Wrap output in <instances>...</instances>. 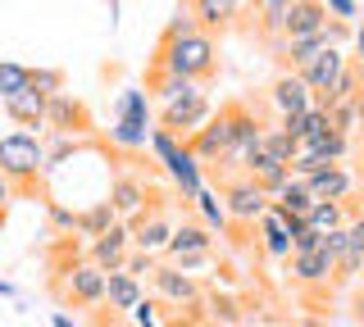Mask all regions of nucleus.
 Returning a JSON list of instances; mask_svg holds the SVG:
<instances>
[{
    "label": "nucleus",
    "mask_w": 364,
    "mask_h": 327,
    "mask_svg": "<svg viewBox=\"0 0 364 327\" xmlns=\"http://www.w3.org/2000/svg\"><path fill=\"white\" fill-rule=\"evenodd\" d=\"M151 69H164L187 82H210L219 77V46L205 32H182V37H159V50L151 60Z\"/></svg>",
    "instance_id": "f257e3e1"
},
{
    "label": "nucleus",
    "mask_w": 364,
    "mask_h": 327,
    "mask_svg": "<svg viewBox=\"0 0 364 327\" xmlns=\"http://www.w3.org/2000/svg\"><path fill=\"white\" fill-rule=\"evenodd\" d=\"M46 145L32 132H9L0 137V177L9 182L14 196H37L46 187Z\"/></svg>",
    "instance_id": "f03ea898"
},
{
    "label": "nucleus",
    "mask_w": 364,
    "mask_h": 327,
    "mask_svg": "<svg viewBox=\"0 0 364 327\" xmlns=\"http://www.w3.org/2000/svg\"><path fill=\"white\" fill-rule=\"evenodd\" d=\"M151 155L164 164V173L173 177V187L182 191V200H196L205 191V168H200L196 155L187 150L182 137H173V132H164V128H151Z\"/></svg>",
    "instance_id": "7ed1b4c3"
},
{
    "label": "nucleus",
    "mask_w": 364,
    "mask_h": 327,
    "mask_svg": "<svg viewBox=\"0 0 364 327\" xmlns=\"http://www.w3.org/2000/svg\"><path fill=\"white\" fill-rule=\"evenodd\" d=\"M214 182H219V200H223V209H228V218L237 223V228H255L259 218H264V209H269V196L255 187V177L250 173H214Z\"/></svg>",
    "instance_id": "20e7f679"
},
{
    "label": "nucleus",
    "mask_w": 364,
    "mask_h": 327,
    "mask_svg": "<svg viewBox=\"0 0 364 327\" xmlns=\"http://www.w3.org/2000/svg\"><path fill=\"white\" fill-rule=\"evenodd\" d=\"M187 150L200 160V168H219L228 160V150H232V118H228V109L219 105V114H210L200 123L196 132L187 137Z\"/></svg>",
    "instance_id": "39448f33"
},
{
    "label": "nucleus",
    "mask_w": 364,
    "mask_h": 327,
    "mask_svg": "<svg viewBox=\"0 0 364 327\" xmlns=\"http://www.w3.org/2000/svg\"><path fill=\"white\" fill-rule=\"evenodd\" d=\"M210 114H214L210 96H205L200 87H191V92H182L178 100H168V105H159V128L187 141V137H191V132H196V128H200V123L210 118Z\"/></svg>",
    "instance_id": "423d86ee"
},
{
    "label": "nucleus",
    "mask_w": 364,
    "mask_h": 327,
    "mask_svg": "<svg viewBox=\"0 0 364 327\" xmlns=\"http://www.w3.org/2000/svg\"><path fill=\"white\" fill-rule=\"evenodd\" d=\"M182 9L191 14V23H196L205 37H223V32H232L242 23L246 0H182Z\"/></svg>",
    "instance_id": "0eeeda50"
},
{
    "label": "nucleus",
    "mask_w": 364,
    "mask_h": 327,
    "mask_svg": "<svg viewBox=\"0 0 364 327\" xmlns=\"http://www.w3.org/2000/svg\"><path fill=\"white\" fill-rule=\"evenodd\" d=\"M64 300L73 309H91V304H105V268L96 264H73L64 273Z\"/></svg>",
    "instance_id": "6e6552de"
},
{
    "label": "nucleus",
    "mask_w": 364,
    "mask_h": 327,
    "mask_svg": "<svg viewBox=\"0 0 364 327\" xmlns=\"http://www.w3.org/2000/svg\"><path fill=\"white\" fill-rule=\"evenodd\" d=\"M46 132H68V137H82V132H91V109L77 96L55 92L50 100H46Z\"/></svg>",
    "instance_id": "1a4fd4ad"
},
{
    "label": "nucleus",
    "mask_w": 364,
    "mask_h": 327,
    "mask_svg": "<svg viewBox=\"0 0 364 327\" xmlns=\"http://www.w3.org/2000/svg\"><path fill=\"white\" fill-rule=\"evenodd\" d=\"M346 64H350V55L341 50V46H323V50H318L314 60L301 69V82L310 87V96H314V100H323L328 92H333V82L341 77V69H346Z\"/></svg>",
    "instance_id": "9d476101"
},
{
    "label": "nucleus",
    "mask_w": 364,
    "mask_h": 327,
    "mask_svg": "<svg viewBox=\"0 0 364 327\" xmlns=\"http://www.w3.org/2000/svg\"><path fill=\"white\" fill-rule=\"evenodd\" d=\"M151 287H155V296L164 300V304H200V287H196V277L191 273H182V268L173 264H155V273H151Z\"/></svg>",
    "instance_id": "9b49d317"
},
{
    "label": "nucleus",
    "mask_w": 364,
    "mask_h": 327,
    "mask_svg": "<svg viewBox=\"0 0 364 327\" xmlns=\"http://www.w3.org/2000/svg\"><path fill=\"white\" fill-rule=\"evenodd\" d=\"M128 228H132V250H146V255H159L168 245V236H173V223H168V214L159 205L141 209Z\"/></svg>",
    "instance_id": "f8f14e48"
},
{
    "label": "nucleus",
    "mask_w": 364,
    "mask_h": 327,
    "mask_svg": "<svg viewBox=\"0 0 364 327\" xmlns=\"http://www.w3.org/2000/svg\"><path fill=\"white\" fill-rule=\"evenodd\" d=\"M128 250H132V228L128 223H114L109 232H100L96 241H91V264L105 268V273H119V268L128 264Z\"/></svg>",
    "instance_id": "ddd939ff"
},
{
    "label": "nucleus",
    "mask_w": 364,
    "mask_h": 327,
    "mask_svg": "<svg viewBox=\"0 0 364 327\" xmlns=\"http://www.w3.org/2000/svg\"><path fill=\"white\" fill-rule=\"evenodd\" d=\"M305 187H310V196L314 200H350L355 196V173H350L346 164H328V168H318V173H310V177H301Z\"/></svg>",
    "instance_id": "4468645a"
},
{
    "label": "nucleus",
    "mask_w": 364,
    "mask_h": 327,
    "mask_svg": "<svg viewBox=\"0 0 364 327\" xmlns=\"http://www.w3.org/2000/svg\"><path fill=\"white\" fill-rule=\"evenodd\" d=\"M328 5L323 0H291L287 14H282V37H310V32H323L328 28Z\"/></svg>",
    "instance_id": "2eb2a0df"
},
{
    "label": "nucleus",
    "mask_w": 364,
    "mask_h": 327,
    "mask_svg": "<svg viewBox=\"0 0 364 327\" xmlns=\"http://www.w3.org/2000/svg\"><path fill=\"white\" fill-rule=\"evenodd\" d=\"M269 100H273V109H278V114H305V109L314 105V96H310V87L301 82V73H287V69L273 77Z\"/></svg>",
    "instance_id": "dca6fc26"
},
{
    "label": "nucleus",
    "mask_w": 364,
    "mask_h": 327,
    "mask_svg": "<svg viewBox=\"0 0 364 327\" xmlns=\"http://www.w3.org/2000/svg\"><path fill=\"white\" fill-rule=\"evenodd\" d=\"M333 273H337V255L328 250V245H318V250H305V255H291V277L301 282V287L333 282Z\"/></svg>",
    "instance_id": "f3484780"
},
{
    "label": "nucleus",
    "mask_w": 364,
    "mask_h": 327,
    "mask_svg": "<svg viewBox=\"0 0 364 327\" xmlns=\"http://www.w3.org/2000/svg\"><path fill=\"white\" fill-rule=\"evenodd\" d=\"M242 173H250V177H255V187L259 191H264V196L273 200V196H278V191L282 187H287L291 182V168L287 164H278V160H269V155L264 150H255V155H246V164H242Z\"/></svg>",
    "instance_id": "a211bd4d"
},
{
    "label": "nucleus",
    "mask_w": 364,
    "mask_h": 327,
    "mask_svg": "<svg viewBox=\"0 0 364 327\" xmlns=\"http://www.w3.org/2000/svg\"><path fill=\"white\" fill-rule=\"evenodd\" d=\"M46 100H50V96H41L37 87H23V92L5 96L0 105H5V114L14 118L18 128H46Z\"/></svg>",
    "instance_id": "6ab92c4d"
},
{
    "label": "nucleus",
    "mask_w": 364,
    "mask_h": 327,
    "mask_svg": "<svg viewBox=\"0 0 364 327\" xmlns=\"http://www.w3.org/2000/svg\"><path fill=\"white\" fill-rule=\"evenodd\" d=\"M109 209L119 214V218H136V214L146 209V182L132 173H114L109 182Z\"/></svg>",
    "instance_id": "aec40b11"
},
{
    "label": "nucleus",
    "mask_w": 364,
    "mask_h": 327,
    "mask_svg": "<svg viewBox=\"0 0 364 327\" xmlns=\"http://www.w3.org/2000/svg\"><path fill=\"white\" fill-rule=\"evenodd\" d=\"M146 296V287H141V277H132L128 268H119V273H105V304L114 314H132L136 304H141Z\"/></svg>",
    "instance_id": "412c9836"
},
{
    "label": "nucleus",
    "mask_w": 364,
    "mask_h": 327,
    "mask_svg": "<svg viewBox=\"0 0 364 327\" xmlns=\"http://www.w3.org/2000/svg\"><path fill=\"white\" fill-rule=\"evenodd\" d=\"M214 250V236L205 223H182V228H173V236H168L164 255L168 259H182V255H210Z\"/></svg>",
    "instance_id": "4be33fe9"
},
{
    "label": "nucleus",
    "mask_w": 364,
    "mask_h": 327,
    "mask_svg": "<svg viewBox=\"0 0 364 327\" xmlns=\"http://www.w3.org/2000/svg\"><path fill=\"white\" fill-rule=\"evenodd\" d=\"M255 228H259V245H264V255H273V259H291V232H287V223H282L278 214L264 209V218H259Z\"/></svg>",
    "instance_id": "5701e85b"
},
{
    "label": "nucleus",
    "mask_w": 364,
    "mask_h": 327,
    "mask_svg": "<svg viewBox=\"0 0 364 327\" xmlns=\"http://www.w3.org/2000/svg\"><path fill=\"white\" fill-rule=\"evenodd\" d=\"M350 223V200H318V205L310 209V218H305V228L310 232H333V228H346Z\"/></svg>",
    "instance_id": "b1692460"
},
{
    "label": "nucleus",
    "mask_w": 364,
    "mask_h": 327,
    "mask_svg": "<svg viewBox=\"0 0 364 327\" xmlns=\"http://www.w3.org/2000/svg\"><path fill=\"white\" fill-rule=\"evenodd\" d=\"M360 87H364V69H360L355 60H350L346 69H341V77L333 82V92H328L323 100H314V105H318V109H333V105H341V100H355V96H360Z\"/></svg>",
    "instance_id": "393cba45"
},
{
    "label": "nucleus",
    "mask_w": 364,
    "mask_h": 327,
    "mask_svg": "<svg viewBox=\"0 0 364 327\" xmlns=\"http://www.w3.org/2000/svg\"><path fill=\"white\" fill-rule=\"evenodd\" d=\"M114 223H119V214L109 209V200H96L91 209H82V214H77V232H82V236H91V241H96L100 232H109Z\"/></svg>",
    "instance_id": "a878e982"
},
{
    "label": "nucleus",
    "mask_w": 364,
    "mask_h": 327,
    "mask_svg": "<svg viewBox=\"0 0 364 327\" xmlns=\"http://www.w3.org/2000/svg\"><path fill=\"white\" fill-rule=\"evenodd\" d=\"M305 150L318 155L323 164H346V155H350V137H341V132H323L318 141H305Z\"/></svg>",
    "instance_id": "bb28decb"
},
{
    "label": "nucleus",
    "mask_w": 364,
    "mask_h": 327,
    "mask_svg": "<svg viewBox=\"0 0 364 327\" xmlns=\"http://www.w3.org/2000/svg\"><path fill=\"white\" fill-rule=\"evenodd\" d=\"M109 145H119V150H146V145H151V128L119 118V123L109 128Z\"/></svg>",
    "instance_id": "cd10ccee"
},
{
    "label": "nucleus",
    "mask_w": 364,
    "mask_h": 327,
    "mask_svg": "<svg viewBox=\"0 0 364 327\" xmlns=\"http://www.w3.org/2000/svg\"><path fill=\"white\" fill-rule=\"evenodd\" d=\"M250 5H255V14H259V32H264V37H282V14H287L291 0H250Z\"/></svg>",
    "instance_id": "c85d7f7f"
},
{
    "label": "nucleus",
    "mask_w": 364,
    "mask_h": 327,
    "mask_svg": "<svg viewBox=\"0 0 364 327\" xmlns=\"http://www.w3.org/2000/svg\"><path fill=\"white\" fill-rule=\"evenodd\" d=\"M119 118H128V123H141V128H151V100H146V92H136V87H128V92L119 96Z\"/></svg>",
    "instance_id": "c756f323"
},
{
    "label": "nucleus",
    "mask_w": 364,
    "mask_h": 327,
    "mask_svg": "<svg viewBox=\"0 0 364 327\" xmlns=\"http://www.w3.org/2000/svg\"><path fill=\"white\" fill-rule=\"evenodd\" d=\"M259 150H264L269 160H278V164H291V160H296V141H291L282 128H264V137H259Z\"/></svg>",
    "instance_id": "7c9ffc66"
},
{
    "label": "nucleus",
    "mask_w": 364,
    "mask_h": 327,
    "mask_svg": "<svg viewBox=\"0 0 364 327\" xmlns=\"http://www.w3.org/2000/svg\"><path fill=\"white\" fill-rule=\"evenodd\" d=\"M28 77H32L28 64L0 60V100H5V96H14V92H23V87H28Z\"/></svg>",
    "instance_id": "2f4dec72"
},
{
    "label": "nucleus",
    "mask_w": 364,
    "mask_h": 327,
    "mask_svg": "<svg viewBox=\"0 0 364 327\" xmlns=\"http://www.w3.org/2000/svg\"><path fill=\"white\" fill-rule=\"evenodd\" d=\"M191 205H196V209H200V218H205V228H223V223H228V209H223V200H219V196H214V191H210V187H205V191H200V196H196V200H191Z\"/></svg>",
    "instance_id": "473e14b6"
},
{
    "label": "nucleus",
    "mask_w": 364,
    "mask_h": 327,
    "mask_svg": "<svg viewBox=\"0 0 364 327\" xmlns=\"http://www.w3.org/2000/svg\"><path fill=\"white\" fill-rule=\"evenodd\" d=\"M68 155H77V137H68V132H50V145H46V168H60Z\"/></svg>",
    "instance_id": "72a5a7b5"
},
{
    "label": "nucleus",
    "mask_w": 364,
    "mask_h": 327,
    "mask_svg": "<svg viewBox=\"0 0 364 327\" xmlns=\"http://www.w3.org/2000/svg\"><path fill=\"white\" fill-rule=\"evenodd\" d=\"M360 268H364V245H355V241H350L346 250L337 255V273H333V277H337V282H350V277L360 273Z\"/></svg>",
    "instance_id": "f704fd0d"
},
{
    "label": "nucleus",
    "mask_w": 364,
    "mask_h": 327,
    "mask_svg": "<svg viewBox=\"0 0 364 327\" xmlns=\"http://www.w3.org/2000/svg\"><path fill=\"white\" fill-rule=\"evenodd\" d=\"M28 87H37L41 96H55V92H64V69H32Z\"/></svg>",
    "instance_id": "c9c22d12"
},
{
    "label": "nucleus",
    "mask_w": 364,
    "mask_h": 327,
    "mask_svg": "<svg viewBox=\"0 0 364 327\" xmlns=\"http://www.w3.org/2000/svg\"><path fill=\"white\" fill-rule=\"evenodd\" d=\"M128 318H132V327H164V323H159V304L146 300V296H141V304H136Z\"/></svg>",
    "instance_id": "e433bc0d"
},
{
    "label": "nucleus",
    "mask_w": 364,
    "mask_h": 327,
    "mask_svg": "<svg viewBox=\"0 0 364 327\" xmlns=\"http://www.w3.org/2000/svg\"><path fill=\"white\" fill-rule=\"evenodd\" d=\"M50 228H55V232H77V214L64 209L60 200H50Z\"/></svg>",
    "instance_id": "4c0bfd02"
},
{
    "label": "nucleus",
    "mask_w": 364,
    "mask_h": 327,
    "mask_svg": "<svg viewBox=\"0 0 364 327\" xmlns=\"http://www.w3.org/2000/svg\"><path fill=\"white\" fill-rule=\"evenodd\" d=\"M123 268H128V273H132V277H141V273H146V277H151V273H155V255H146V250H136V255H128V264H123Z\"/></svg>",
    "instance_id": "58836bf2"
},
{
    "label": "nucleus",
    "mask_w": 364,
    "mask_h": 327,
    "mask_svg": "<svg viewBox=\"0 0 364 327\" xmlns=\"http://www.w3.org/2000/svg\"><path fill=\"white\" fill-rule=\"evenodd\" d=\"M323 5H328V14H333V18H341V23L355 18V0H323Z\"/></svg>",
    "instance_id": "ea45409f"
},
{
    "label": "nucleus",
    "mask_w": 364,
    "mask_h": 327,
    "mask_svg": "<svg viewBox=\"0 0 364 327\" xmlns=\"http://www.w3.org/2000/svg\"><path fill=\"white\" fill-rule=\"evenodd\" d=\"M9 200H14V191H9V182L0 177V228H5V218H9Z\"/></svg>",
    "instance_id": "a19ab883"
},
{
    "label": "nucleus",
    "mask_w": 364,
    "mask_h": 327,
    "mask_svg": "<svg viewBox=\"0 0 364 327\" xmlns=\"http://www.w3.org/2000/svg\"><path fill=\"white\" fill-rule=\"evenodd\" d=\"M355 64H360V69H364V28L355 32Z\"/></svg>",
    "instance_id": "79ce46f5"
},
{
    "label": "nucleus",
    "mask_w": 364,
    "mask_h": 327,
    "mask_svg": "<svg viewBox=\"0 0 364 327\" xmlns=\"http://www.w3.org/2000/svg\"><path fill=\"white\" fill-rule=\"evenodd\" d=\"M18 296V291H14V282H5V277H0V300H14Z\"/></svg>",
    "instance_id": "37998d69"
},
{
    "label": "nucleus",
    "mask_w": 364,
    "mask_h": 327,
    "mask_svg": "<svg viewBox=\"0 0 364 327\" xmlns=\"http://www.w3.org/2000/svg\"><path fill=\"white\" fill-rule=\"evenodd\" d=\"M355 323L364 327V291H360V296H355Z\"/></svg>",
    "instance_id": "c03bdc74"
},
{
    "label": "nucleus",
    "mask_w": 364,
    "mask_h": 327,
    "mask_svg": "<svg viewBox=\"0 0 364 327\" xmlns=\"http://www.w3.org/2000/svg\"><path fill=\"white\" fill-rule=\"evenodd\" d=\"M50 327H77V323L68 318V314H55V323H50Z\"/></svg>",
    "instance_id": "a18cd8bd"
},
{
    "label": "nucleus",
    "mask_w": 364,
    "mask_h": 327,
    "mask_svg": "<svg viewBox=\"0 0 364 327\" xmlns=\"http://www.w3.org/2000/svg\"><path fill=\"white\" fill-rule=\"evenodd\" d=\"M355 187L364 191V160H360V168H355Z\"/></svg>",
    "instance_id": "49530a36"
},
{
    "label": "nucleus",
    "mask_w": 364,
    "mask_h": 327,
    "mask_svg": "<svg viewBox=\"0 0 364 327\" xmlns=\"http://www.w3.org/2000/svg\"><path fill=\"white\" fill-rule=\"evenodd\" d=\"M360 141H364V128H360Z\"/></svg>",
    "instance_id": "de8ad7c7"
},
{
    "label": "nucleus",
    "mask_w": 364,
    "mask_h": 327,
    "mask_svg": "<svg viewBox=\"0 0 364 327\" xmlns=\"http://www.w3.org/2000/svg\"><path fill=\"white\" fill-rule=\"evenodd\" d=\"M228 327H232V323H228Z\"/></svg>",
    "instance_id": "09e8293b"
}]
</instances>
